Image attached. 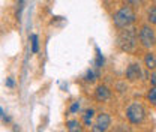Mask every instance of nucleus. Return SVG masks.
I'll list each match as a JSON object with an SVG mask.
<instances>
[{
    "label": "nucleus",
    "instance_id": "1",
    "mask_svg": "<svg viewBox=\"0 0 156 132\" xmlns=\"http://www.w3.org/2000/svg\"><path fill=\"white\" fill-rule=\"evenodd\" d=\"M138 29L129 26V27H125V29H120V33L117 35V47L126 53V54H132L135 53L136 47H138Z\"/></svg>",
    "mask_w": 156,
    "mask_h": 132
},
{
    "label": "nucleus",
    "instance_id": "2",
    "mask_svg": "<svg viewBox=\"0 0 156 132\" xmlns=\"http://www.w3.org/2000/svg\"><path fill=\"white\" fill-rule=\"evenodd\" d=\"M135 20H136L135 11L132 9L131 5H128V6H123L122 9H119L116 14H114L113 23H114V26H116L117 29H125V27L132 26L135 23Z\"/></svg>",
    "mask_w": 156,
    "mask_h": 132
},
{
    "label": "nucleus",
    "instance_id": "3",
    "mask_svg": "<svg viewBox=\"0 0 156 132\" xmlns=\"http://www.w3.org/2000/svg\"><path fill=\"white\" fill-rule=\"evenodd\" d=\"M126 117L129 120V123L132 125H141L146 119V108L143 104L140 102H132L128 108H126Z\"/></svg>",
    "mask_w": 156,
    "mask_h": 132
},
{
    "label": "nucleus",
    "instance_id": "4",
    "mask_svg": "<svg viewBox=\"0 0 156 132\" xmlns=\"http://www.w3.org/2000/svg\"><path fill=\"white\" fill-rule=\"evenodd\" d=\"M138 38H140V42L144 48H152L156 45V33L149 24L141 26V29L138 32Z\"/></svg>",
    "mask_w": 156,
    "mask_h": 132
},
{
    "label": "nucleus",
    "instance_id": "5",
    "mask_svg": "<svg viewBox=\"0 0 156 132\" xmlns=\"http://www.w3.org/2000/svg\"><path fill=\"white\" fill-rule=\"evenodd\" d=\"M110 126H111V117H110V114L102 113L96 117V122H95V125H93L92 129L95 132H105V131H108Z\"/></svg>",
    "mask_w": 156,
    "mask_h": 132
},
{
    "label": "nucleus",
    "instance_id": "6",
    "mask_svg": "<svg viewBox=\"0 0 156 132\" xmlns=\"http://www.w3.org/2000/svg\"><path fill=\"white\" fill-rule=\"evenodd\" d=\"M141 77H143V71H141L140 63H131L126 69V78L129 81H138L141 80Z\"/></svg>",
    "mask_w": 156,
    "mask_h": 132
},
{
    "label": "nucleus",
    "instance_id": "7",
    "mask_svg": "<svg viewBox=\"0 0 156 132\" xmlns=\"http://www.w3.org/2000/svg\"><path fill=\"white\" fill-rule=\"evenodd\" d=\"M110 96H111V90H110L107 86L101 84V86L96 87V90H95V99H96V101H99V102H105V101L110 99Z\"/></svg>",
    "mask_w": 156,
    "mask_h": 132
},
{
    "label": "nucleus",
    "instance_id": "8",
    "mask_svg": "<svg viewBox=\"0 0 156 132\" xmlns=\"http://www.w3.org/2000/svg\"><path fill=\"white\" fill-rule=\"evenodd\" d=\"M144 65H146V68L147 69H155L156 68V56L153 53H147L146 57H144Z\"/></svg>",
    "mask_w": 156,
    "mask_h": 132
},
{
    "label": "nucleus",
    "instance_id": "9",
    "mask_svg": "<svg viewBox=\"0 0 156 132\" xmlns=\"http://www.w3.org/2000/svg\"><path fill=\"white\" fill-rule=\"evenodd\" d=\"M93 117H95V110H87L84 116H83V120H84V125L86 126H92V123H93Z\"/></svg>",
    "mask_w": 156,
    "mask_h": 132
},
{
    "label": "nucleus",
    "instance_id": "10",
    "mask_svg": "<svg viewBox=\"0 0 156 132\" xmlns=\"http://www.w3.org/2000/svg\"><path fill=\"white\" fill-rule=\"evenodd\" d=\"M98 77L99 75H98L93 69H89V71L86 72V75H84V80H86V81H89V83H95V81L98 80Z\"/></svg>",
    "mask_w": 156,
    "mask_h": 132
},
{
    "label": "nucleus",
    "instance_id": "11",
    "mask_svg": "<svg viewBox=\"0 0 156 132\" xmlns=\"http://www.w3.org/2000/svg\"><path fill=\"white\" fill-rule=\"evenodd\" d=\"M66 129L74 132V131H80V129H81V126H80L78 120H69V122L66 123Z\"/></svg>",
    "mask_w": 156,
    "mask_h": 132
},
{
    "label": "nucleus",
    "instance_id": "12",
    "mask_svg": "<svg viewBox=\"0 0 156 132\" xmlns=\"http://www.w3.org/2000/svg\"><path fill=\"white\" fill-rule=\"evenodd\" d=\"M147 101H149L152 105H156V87L155 86L147 92Z\"/></svg>",
    "mask_w": 156,
    "mask_h": 132
},
{
    "label": "nucleus",
    "instance_id": "13",
    "mask_svg": "<svg viewBox=\"0 0 156 132\" xmlns=\"http://www.w3.org/2000/svg\"><path fill=\"white\" fill-rule=\"evenodd\" d=\"M147 20L150 21V24L156 26V6H153V8L149 9V12H147Z\"/></svg>",
    "mask_w": 156,
    "mask_h": 132
},
{
    "label": "nucleus",
    "instance_id": "14",
    "mask_svg": "<svg viewBox=\"0 0 156 132\" xmlns=\"http://www.w3.org/2000/svg\"><path fill=\"white\" fill-rule=\"evenodd\" d=\"M30 41H32V53H38L39 51V38H38V35H32V36H30Z\"/></svg>",
    "mask_w": 156,
    "mask_h": 132
},
{
    "label": "nucleus",
    "instance_id": "15",
    "mask_svg": "<svg viewBox=\"0 0 156 132\" xmlns=\"http://www.w3.org/2000/svg\"><path fill=\"white\" fill-rule=\"evenodd\" d=\"M104 56H102V53H101V50L96 47V60H95V65H96V68H102L104 66Z\"/></svg>",
    "mask_w": 156,
    "mask_h": 132
},
{
    "label": "nucleus",
    "instance_id": "16",
    "mask_svg": "<svg viewBox=\"0 0 156 132\" xmlns=\"http://www.w3.org/2000/svg\"><path fill=\"white\" fill-rule=\"evenodd\" d=\"M78 110H80V102H74V104H72V105H71V108H69V111H71V113L72 114H75L78 111Z\"/></svg>",
    "mask_w": 156,
    "mask_h": 132
},
{
    "label": "nucleus",
    "instance_id": "17",
    "mask_svg": "<svg viewBox=\"0 0 156 132\" xmlns=\"http://www.w3.org/2000/svg\"><path fill=\"white\" fill-rule=\"evenodd\" d=\"M128 5H131V6H136V5H141L143 3V0H125Z\"/></svg>",
    "mask_w": 156,
    "mask_h": 132
},
{
    "label": "nucleus",
    "instance_id": "18",
    "mask_svg": "<svg viewBox=\"0 0 156 132\" xmlns=\"http://www.w3.org/2000/svg\"><path fill=\"white\" fill-rule=\"evenodd\" d=\"M150 83H152V86L156 87V71H153L152 75H150Z\"/></svg>",
    "mask_w": 156,
    "mask_h": 132
},
{
    "label": "nucleus",
    "instance_id": "19",
    "mask_svg": "<svg viewBox=\"0 0 156 132\" xmlns=\"http://www.w3.org/2000/svg\"><path fill=\"white\" fill-rule=\"evenodd\" d=\"M6 86H9V87H12V86H14V80H12V78H9V80L6 81Z\"/></svg>",
    "mask_w": 156,
    "mask_h": 132
},
{
    "label": "nucleus",
    "instance_id": "20",
    "mask_svg": "<svg viewBox=\"0 0 156 132\" xmlns=\"http://www.w3.org/2000/svg\"><path fill=\"white\" fill-rule=\"evenodd\" d=\"M2 116H3V110H2V107H0V119H2Z\"/></svg>",
    "mask_w": 156,
    "mask_h": 132
}]
</instances>
